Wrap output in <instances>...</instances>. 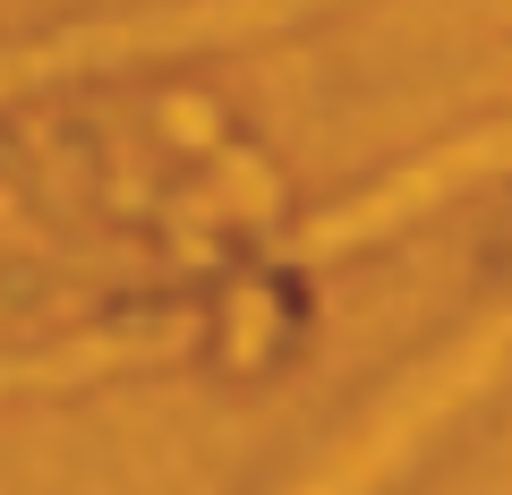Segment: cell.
I'll return each instance as SVG.
<instances>
[{"instance_id": "6da1fadb", "label": "cell", "mask_w": 512, "mask_h": 495, "mask_svg": "<svg viewBox=\"0 0 512 495\" xmlns=\"http://www.w3.org/2000/svg\"><path fill=\"white\" fill-rule=\"evenodd\" d=\"M291 9H308V0H180V9H146V18L77 26V35H52L35 52H0V94L35 86V77L103 69V60H137V52H180V43H205V35H248V26H274Z\"/></svg>"}, {"instance_id": "7a4b0ae2", "label": "cell", "mask_w": 512, "mask_h": 495, "mask_svg": "<svg viewBox=\"0 0 512 495\" xmlns=\"http://www.w3.org/2000/svg\"><path fill=\"white\" fill-rule=\"evenodd\" d=\"M504 163H512V129H495V137H470V146H453V154H436V163L402 171V180H393V188H376V197H359V205H342V214L308 222V231L291 239V257H333V248H350V239L384 231V222H402L410 205L444 197V188H453L461 171H504Z\"/></svg>"}]
</instances>
